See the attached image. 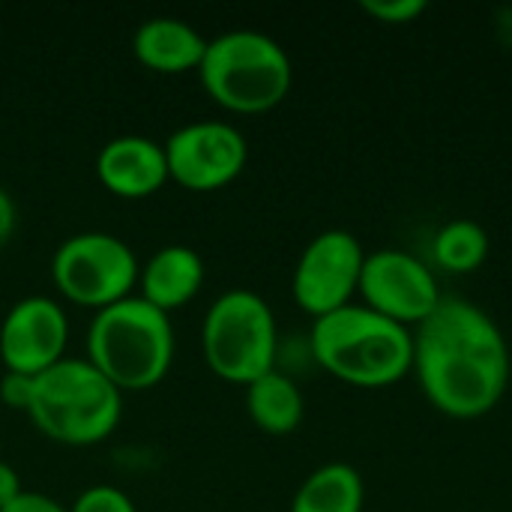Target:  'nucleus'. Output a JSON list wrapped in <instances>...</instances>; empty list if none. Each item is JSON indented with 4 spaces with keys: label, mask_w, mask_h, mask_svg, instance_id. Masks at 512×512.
Returning a JSON list of instances; mask_svg holds the SVG:
<instances>
[{
    "label": "nucleus",
    "mask_w": 512,
    "mask_h": 512,
    "mask_svg": "<svg viewBox=\"0 0 512 512\" xmlns=\"http://www.w3.org/2000/svg\"><path fill=\"white\" fill-rule=\"evenodd\" d=\"M414 375L438 414L450 420L489 417L512 378L507 336L483 306L444 297L414 330Z\"/></svg>",
    "instance_id": "nucleus-1"
},
{
    "label": "nucleus",
    "mask_w": 512,
    "mask_h": 512,
    "mask_svg": "<svg viewBox=\"0 0 512 512\" xmlns=\"http://www.w3.org/2000/svg\"><path fill=\"white\" fill-rule=\"evenodd\" d=\"M312 357L336 381L384 390L414 372V330L351 303L312 321Z\"/></svg>",
    "instance_id": "nucleus-2"
},
{
    "label": "nucleus",
    "mask_w": 512,
    "mask_h": 512,
    "mask_svg": "<svg viewBox=\"0 0 512 512\" xmlns=\"http://www.w3.org/2000/svg\"><path fill=\"white\" fill-rule=\"evenodd\" d=\"M84 360L120 393H141L162 384L174 363V324L138 294L93 312Z\"/></svg>",
    "instance_id": "nucleus-3"
},
{
    "label": "nucleus",
    "mask_w": 512,
    "mask_h": 512,
    "mask_svg": "<svg viewBox=\"0 0 512 512\" xmlns=\"http://www.w3.org/2000/svg\"><path fill=\"white\" fill-rule=\"evenodd\" d=\"M198 78L219 108L231 114H264L288 99L294 66L273 36L261 30H225L207 39Z\"/></svg>",
    "instance_id": "nucleus-4"
},
{
    "label": "nucleus",
    "mask_w": 512,
    "mask_h": 512,
    "mask_svg": "<svg viewBox=\"0 0 512 512\" xmlns=\"http://www.w3.org/2000/svg\"><path fill=\"white\" fill-rule=\"evenodd\" d=\"M27 417L48 441L93 447L120 426L123 393L84 357H66L33 378Z\"/></svg>",
    "instance_id": "nucleus-5"
},
{
    "label": "nucleus",
    "mask_w": 512,
    "mask_h": 512,
    "mask_svg": "<svg viewBox=\"0 0 512 512\" xmlns=\"http://www.w3.org/2000/svg\"><path fill=\"white\" fill-rule=\"evenodd\" d=\"M276 351V315L261 294L249 288H228L204 312L201 354L216 378L249 387L276 369Z\"/></svg>",
    "instance_id": "nucleus-6"
},
{
    "label": "nucleus",
    "mask_w": 512,
    "mask_h": 512,
    "mask_svg": "<svg viewBox=\"0 0 512 512\" xmlns=\"http://www.w3.org/2000/svg\"><path fill=\"white\" fill-rule=\"evenodd\" d=\"M141 261L126 240L108 231L66 237L51 258V282L75 306L102 312L135 294Z\"/></svg>",
    "instance_id": "nucleus-7"
},
{
    "label": "nucleus",
    "mask_w": 512,
    "mask_h": 512,
    "mask_svg": "<svg viewBox=\"0 0 512 512\" xmlns=\"http://www.w3.org/2000/svg\"><path fill=\"white\" fill-rule=\"evenodd\" d=\"M363 261H366V249L351 231L342 228L321 231L306 243V249L297 258L291 276L294 303L312 321L351 306L360 291Z\"/></svg>",
    "instance_id": "nucleus-8"
},
{
    "label": "nucleus",
    "mask_w": 512,
    "mask_h": 512,
    "mask_svg": "<svg viewBox=\"0 0 512 512\" xmlns=\"http://www.w3.org/2000/svg\"><path fill=\"white\" fill-rule=\"evenodd\" d=\"M357 294L366 309L408 330H417L444 300L435 270L405 249L366 252Z\"/></svg>",
    "instance_id": "nucleus-9"
},
{
    "label": "nucleus",
    "mask_w": 512,
    "mask_h": 512,
    "mask_svg": "<svg viewBox=\"0 0 512 512\" xmlns=\"http://www.w3.org/2000/svg\"><path fill=\"white\" fill-rule=\"evenodd\" d=\"M165 147L168 177L189 192H216L231 186L246 162V135L225 120H192L177 126Z\"/></svg>",
    "instance_id": "nucleus-10"
},
{
    "label": "nucleus",
    "mask_w": 512,
    "mask_h": 512,
    "mask_svg": "<svg viewBox=\"0 0 512 512\" xmlns=\"http://www.w3.org/2000/svg\"><path fill=\"white\" fill-rule=\"evenodd\" d=\"M69 318L45 294L21 297L0 321V363L6 372L36 378L66 360Z\"/></svg>",
    "instance_id": "nucleus-11"
},
{
    "label": "nucleus",
    "mask_w": 512,
    "mask_h": 512,
    "mask_svg": "<svg viewBox=\"0 0 512 512\" xmlns=\"http://www.w3.org/2000/svg\"><path fill=\"white\" fill-rule=\"evenodd\" d=\"M96 180L114 198H150L171 180L165 147L147 135H117L96 153Z\"/></svg>",
    "instance_id": "nucleus-12"
},
{
    "label": "nucleus",
    "mask_w": 512,
    "mask_h": 512,
    "mask_svg": "<svg viewBox=\"0 0 512 512\" xmlns=\"http://www.w3.org/2000/svg\"><path fill=\"white\" fill-rule=\"evenodd\" d=\"M201 285H204L201 255L192 246L168 243L141 264L138 297L156 306L159 312L171 315L174 309H183L186 303H192Z\"/></svg>",
    "instance_id": "nucleus-13"
},
{
    "label": "nucleus",
    "mask_w": 512,
    "mask_h": 512,
    "mask_svg": "<svg viewBox=\"0 0 512 512\" xmlns=\"http://www.w3.org/2000/svg\"><path fill=\"white\" fill-rule=\"evenodd\" d=\"M207 51V39L183 18L156 15L138 24L132 36V54L141 66L162 72V75H180V72H198Z\"/></svg>",
    "instance_id": "nucleus-14"
},
{
    "label": "nucleus",
    "mask_w": 512,
    "mask_h": 512,
    "mask_svg": "<svg viewBox=\"0 0 512 512\" xmlns=\"http://www.w3.org/2000/svg\"><path fill=\"white\" fill-rule=\"evenodd\" d=\"M246 411H249V420L264 435L285 438L300 429L303 414H306V399L294 378L273 369L246 387Z\"/></svg>",
    "instance_id": "nucleus-15"
},
{
    "label": "nucleus",
    "mask_w": 512,
    "mask_h": 512,
    "mask_svg": "<svg viewBox=\"0 0 512 512\" xmlns=\"http://www.w3.org/2000/svg\"><path fill=\"white\" fill-rule=\"evenodd\" d=\"M366 483L348 462H327L315 468L294 492L288 512H363Z\"/></svg>",
    "instance_id": "nucleus-16"
},
{
    "label": "nucleus",
    "mask_w": 512,
    "mask_h": 512,
    "mask_svg": "<svg viewBox=\"0 0 512 512\" xmlns=\"http://www.w3.org/2000/svg\"><path fill=\"white\" fill-rule=\"evenodd\" d=\"M492 252L489 231L474 219H450L432 237V261L444 273H474L486 264Z\"/></svg>",
    "instance_id": "nucleus-17"
},
{
    "label": "nucleus",
    "mask_w": 512,
    "mask_h": 512,
    "mask_svg": "<svg viewBox=\"0 0 512 512\" xmlns=\"http://www.w3.org/2000/svg\"><path fill=\"white\" fill-rule=\"evenodd\" d=\"M69 512H138V510H135L132 498H129L123 489L99 483V486L84 489V492L75 498V504L69 507Z\"/></svg>",
    "instance_id": "nucleus-18"
},
{
    "label": "nucleus",
    "mask_w": 512,
    "mask_h": 512,
    "mask_svg": "<svg viewBox=\"0 0 512 512\" xmlns=\"http://www.w3.org/2000/svg\"><path fill=\"white\" fill-rule=\"evenodd\" d=\"M360 9L381 24H411L429 9V3L426 0H363Z\"/></svg>",
    "instance_id": "nucleus-19"
},
{
    "label": "nucleus",
    "mask_w": 512,
    "mask_h": 512,
    "mask_svg": "<svg viewBox=\"0 0 512 512\" xmlns=\"http://www.w3.org/2000/svg\"><path fill=\"white\" fill-rule=\"evenodd\" d=\"M33 399V378L18 375V372H3L0 378V402L12 411H24L30 408Z\"/></svg>",
    "instance_id": "nucleus-20"
},
{
    "label": "nucleus",
    "mask_w": 512,
    "mask_h": 512,
    "mask_svg": "<svg viewBox=\"0 0 512 512\" xmlns=\"http://www.w3.org/2000/svg\"><path fill=\"white\" fill-rule=\"evenodd\" d=\"M0 512H69V507H63L60 501L42 495V492H21L9 507H3Z\"/></svg>",
    "instance_id": "nucleus-21"
},
{
    "label": "nucleus",
    "mask_w": 512,
    "mask_h": 512,
    "mask_svg": "<svg viewBox=\"0 0 512 512\" xmlns=\"http://www.w3.org/2000/svg\"><path fill=\"white\" fill-rule=\"evenodd\" d=\"M15 222H18L15 201H12V195L0 186V249L12 240V234H15Z\"/></svg>",
    "instance_id": "nucleus-22"
},
{
    "label": "nucleus",
    "mask_w": 512,
    "mask_h": 512,
    "mask_svg": "<svg viewBox=\"0 0 512 512\" xmlns=\"http://www.w3.org/2000/svg\"><path fill=\"white\" fill-rule=\"evenodd\" d=\"M21 492H24V486H21L18 471H15L12 465L0 462V510H3V507H9Z\"/></svg>",
    "instance_id": "nucleus-23"
}]
</instances>
